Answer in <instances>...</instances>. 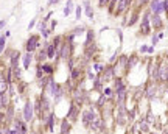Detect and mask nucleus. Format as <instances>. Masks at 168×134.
<instances>
[{"label":"nucleus","mask_w":168,"mask_h":134,"mask_svg":"<svg viewBox=\"0 0 168 134\" xmlns=\"http://www.w3.org/2000/svg\"><path fill=\"white\" fill-rule=\"evenodd\" d=\"M156 78L160 80V81H167V80H168V67L167 66H159L157 67Z\"/></svg>","instance_id":"f257e3e1"},{"label":"nucleus","mask_w":168,"mask_h":134,"mask_svg":"<svg viewBox=\"0 0 168 134\" xmlns=\"http://www.w3.org/2000/svg\"><path fill=\"white\" fill-rule=\"evenodd\" d=\"M24 119L26 122H30L31 119H33V105H31V101H26L25 103V108H24Z\"/></svg>","instance_id":"f03ea898"},{"label":"nucleus","mask_w":168,"mask_h":134,"mask_svg":"<svg viewBox=\"0 0 168 134\" xmlns=\"http://www.w3.org/2000/svg\"><path fill=\"white\" fill-rule=\"evenodd\" d=\"M95 120V114H93V111H86L84 115H83V123L86 125V126H89L90 123H92Z\"/></svg>","instance_id":"7ed1b4c3"},{"label":"nucleus","mask_w":168,"mask_h":134,"mask_svg":"<svg viewBox=\"0 0 168 134\" xmlns=\"http://www.w3.org/2000/svg\"><path fill=\"white\" fill-rule=\"evenodd\" d=\"M151 10L156 13V14H159L160 11H163V3L160 2V0H153L151 2Z\"/></svg>","instance_id":"20e7f679"},{"label":"nucleus","mask_w":168,"mask_h":134,"mask_svg":"<svg viewBox=\"0 0 168 134\" xmlns=\"http://www.w3.org/2000/svg\"><path fill=\"white\" fill-rule=\"evenodd\" d=\"M36 45H38V36H31L28 39V42H26V50L33 52L34 48H36Z\"/></svg>","instance_id":"39448f33"},{"label":"nucleus","mask_w":168,"mask_h":134,"mask_svg":"<svg viewBox=\"0 0 168 134\" xmlns=\"http://www.w3.org/2000/svg\"><path fill=\"white\" fill-rule=\"evenodd\" d=\"M148 19H149V14L146 13V14L143 16V24H142V34H148V33H149V22H148Z\"/></svg>","instance_id":"423d86ee"},{"label":"nucleus","mask_w":168,"mask_h":134,"mask_svg":"<svg viewBox=\"0 0 168 134\" xmlns=\"http://www.w3.org/2000/svg\"><path fill=\"white\" fill-rule=\"evenodd\" d=\"M112 75H114V67H107V69H104V75L101 77L103 81H107V80L112 78Z\"/></svg>","instance_id":"0eeeda50"},{"label":"nucleus","mask_w":168,"mask_h":134,"mask_svg":"<svg viewBox=\"0 0 168 134\" xmlns=\"http://www.w3.org/2000/svg\"><path fill=\"white\" fill-rule=\"evenodd\" d=\"M76 115H78V106L72 105L70 106V111H69V117L72 119V122H75V120H76Z\"/></svg>","instance_id":"6e6552de"},{"label":"nucleus","mask_w":168,"mask_h":134,"mask_svg":"<svg viewBox=\"0 0 168 134\" xmlns=\"http://www.w3.org/2000/svg\"><path fill=\"white\" fill-rule=\"evenodd\" d=\"M129 5V0H120L119 2V8H117V13H123Z\"/></svg>","instance_id":"1a4fd4ad"},{"label":"nucleus","mask_w":168,"mask_h":134,"mask_svg":"<svg viewBox=\"0 0 168 134\" xmlns=\"http://www.w3.org/2000/svg\"><path fill=\"white\" fill-rule=\"evenodd\" d=\"M84 10H86V14H87V17L92 19V17H93V11H92V6H90L89 2H84Z\"/></svg>","instance_id":"9d476101"},{"label":"nucleus","mask_w":168,"mask_h":134,"mask_svg":"<svg viewBox=\"0 0 168 134\" xmlns=\"http://www.w3.org/2000/svg\"><path fill=\"white\" fill-rule=\"evenodd\" d=\"M70 56V47L69 45H64L61 50V58H64V59H67V58Z\"/></svg>","instance_id":"9b49d317"},{"label":"nucleus","mask_w":168,"mask_h":134,"mask_svg":"<svg viewBox=\"0 0 168 134\" xmlns=\"http://www.w3.org/2000/svg\"><path fill=\"white\" fill-rule=\"evenodd\" d=\"M16 131L17 133H26V128H25V125L20 122V120H16Z\"/></svg>","instance_id":"f8f14e48"},{"label":"nucleus","mask_w":168,"mask_h":134,"mask_svg":"<svg viewBox=\"0 0 168 134\" xmlns=\"http://www.w3.org/2000/svg\"><path fill=\"white\" fill-rule=\"evenodd\" d=\"M137 126H139V129H140L142 133H148V131H149V125L145 122V120H143V122H140Z\"/></svg>","instance_id":"ddd939ff"},{"label":"nucleus","mask_w":168,"mask_h":134,"mask_svg":"<svg viewBox=\"0 0 168 134\" xmlns=\"http://www.w3.org/2000/svg\"><path fill=\"white\" fill-rule=\"evenodd\" d=\"M30 62H31V52H28L24 56V67H25V69H28V67H30Z\"/></svg>","instance_id":"4468645a"},{"label":"nucleus","mask_w":168,"mask_h":134,"mask_svg":"<svg viewBox=\"0 0 168 134\" xmlns=\"http://www.w3.org/2000/svg\"><path fill=\"white\" fill-rule=\"evenodd\" d=\"M153 24H154L156 28H159V27L162 25V20H160V17H159V14H154L153 16Z\"/></svg>","instance_id":"2eb2a0df"},{"label":"nucleus","mask_w":168,"mask_h":134,"mask_svg":"<svg viewBox=\"0 0 168 134\" xmlns=\"http://www.w3.org/2000/svg\"><path fill=\"white\" fill-rule=\"evenodd\" d=\"M154 94H156V86H149V87L146 89V97H148V98H153Z\"/></svg>","instance_id":"dca6fc26"},{"label":"nucleus","mask_w":168,"mask_h":134,"mask_svg":"<svg viewBox=\"0 0 168 134\" xmlns=\"http://www.w3.org/2000/svg\"><path fill=\"white\" fill-rule=\"evenodd\" d=\"M54 97H56V101L61 100V97H62V89H61L59 86H56V89H54Z\"/></svg>","instance_id":"f3484780"},{"label":"nucleus","mask_w":168,"mask_h":134,"mask_svg":"<svg viewBox=\"0 0 168 134\" xmlns=\"http://www.w3.org/2000/svg\"><path fill=\"white\" fill-rule=\"evenodd\" d=\"M47 123H48V129H50V131H53V114L47 115Z\"/></svg>","instance_id":"a211bd4d"},{"label":"nucleus","mask_w":168,"mask_h":134,"mask_svg":"<svg viewBox=\"0 0 168 134\" xmlns=\"http://www.w3.org/2000/svg\"><path fill=\"white\" fill-rule=\"evenodd\" d=\"M47 56L48 58H53L54 56V45H48L47 47Z\"/></svg>","instance_id":"6ab92c4d"},{"label":"nucleus","mask_w":168,"mask_h":134,"mask_svg":"<svg viewBox=\"0 0 168 134\" xmlns=\"http://www.w3.org/2000/svg\"><path fill=\"white\" fill-rule=\"evenodd\" d=\"M70 131V125L67 122H62V126H61V133H69Z\"/></svg>","instance_id":"aec40b11"},{"label":"nucleus","mask_w":168,"mask_h":134,"mask_svg":"<svg viewBox=\"0 0 168 134\" xmlns=\"http://www.w3.org/2000/svg\"><path fill=\"white\" fill-rule=\"evenodd\" d=\"M92 39H93V31H89L87 33V41H86V47L92 44Z\"/></svg>","instance_id":"412c9836"},{"label":"nucleus","mask_w":168,"mask_h":134,"mask_svg":"<svg viewBox=\"0 0 168 134\" xmlns=\"http://www.w3.org/2000/svg\"><path fill=\"white\" fill-rule=\"evenodd\" d=\"M135 62H137V58H135V56H132V58L129 59V62L126 64V67H128V69H131V67H134V64H135Z\"/></svg>","instance_id":"4be33fe9"},{"label":"nucleus","mask_w":168,"mask_h":134,"mask_svg":"<svg viewBox=\"0 0 168 134\" xmlns=\"http://www.w3.org/2000/svg\"><path fill=\"white\" fill-rule=\"evenodd\" d=\"M72 8H73V3L69 0V2H67V6H66V16L70 14V10H72Z\"/></svg>","instance_id":"5701e85b"},{"label":"nucleus","mask_w":168,"mask_h":134,"mask_svg":"<svg viewBox=\"0 0 168 134\" xmlns=\"http://www.w3.org/2000/svg\"><path fill=\"white\" fill-rule=\"evenodd\" d=\"M40 31H42V34H44V36H45V38H47V36H48V30H47V28H45V24H40Z\"/></svg>","instance_id":"b1692460"},{"label":"nucleus","mask_w":168,"mask_h":134,"mask_svg":"<svg viewBox=\"0 0 168 134\" xmlns=\"http://www.w3.org/2000/svg\"><path fill=\"white\" fill-rule=\"evenodd\" d=\"M5 39H6V36L0 38V52H3V47H5Z\"/></svg>","instance_id":"393cba45"},{"label":"nucleus","mask_w":168,"mask_h":134,"mask_svg":"<svg viewBox=\"0 0 168 134\" xmlns=\"http://www.w3.org/2000/svg\"><path fill=\"white\" fill-rule=\"evenodd\" d=\"M93 69H95V72H101V70H104L101 64H95V66H93Z\"/></svg>","instance_id":"a878e982"},{"label":"nucleus","mask_w":168,"mask_h":134,"mask_svg":"<svg viewBox=\"0 0 168 134\" xmlns=\"http://www.w3.org/2000/svg\"><path fill=\"white\" fill-rule=\"evenodd\" d=\"M162 36H163V34H159V36H154V38H153V44H154V45H156V44L159 42V39H160Z\"/></svg>","instance_id":"bb28decb"},{"label":"nucleus","mask_w":168,"mask_h":134,"mask_svg":"<svg viewBox=\"0 0 168 134\" xmlns=\"http://www.w3.org/2000/svg\"><path fill=\"white\" fill-rule=\"evenodd\" d=\"M104 95H106V97H112V89H104Z\"/></svg>","instance_id":"cd10ccee"},{"label":"nucleus","mask_w":168,"mask_h":134,"mask_svg":"<svg viewBox=\"0 0 168 134\" xmlns=\"http://www.w3.org/2000/svg\"><path fill=\"white\" fill-rule=\"evenodd\" d=\"M44 70H45L47 73H52V67H50V64H45V66H44Z\"/></svg>","instance_id":"c85d7f7f"},{"label":"nucleus","mask_w":168,"mask_h":134,"mask_svg":"<svg viewBox=\"0 0 168 134\" xmlns=\"http://www.w3.org/2000/svg\"><path fill=\"white\" fill-rule=\"evenodd\" d=\"M78 75H79V70H73L72 72V78H78Z\"/></svg>","instance_id":"c756f323"},{"label":"nucleus","mask_w":168,"mask_h":134,"mask_svg":"<svg viewBox=\"0 0 168 134\" xmlns=\"http://www.w3.org/2000/svg\"><path fill=\"white\" fill-rule=\"evenodd\" d=\"M104 101H106V95H104V97H101V98H100V101H98V105H100V106H103V105H104Z\"/></svg>","instance_id":"7c9ffc66"},{"label":"nucleus","mask_w":168,"mask_h":134,"mask_svg":"<svg viewBox=\"0 0 168 134\" xmlns=\"http://www.w3.org/2000/svg\"><path fill=\"white\" fill-rule=\"evenodd\" d=\"M162 3H163V10H165V11L168 13V0H163Z\"/></svg>","instance_id":"2f4dec72"},{"label":"nucleus","mask_w":168,"mask_h":134,"mask_svg":"<svg viewBox=\"0 0 168 134\" xmlns=\"http://www.w3.org/2000/svg\"><path fill=\"white\" fill-rule=\"evenodd\" d=\"M109 2H111V0H100V5H101V6H104V5H107Z\"/></svg>","instance_id":"473e14b6"},{"label":"nucleus","mask_w":168,"mask_h":134,"mask_svg":"<svg viewBox=\"0 0 168 134\" xmlns=\"http://www.w3.org/2000/svg\"><path fill=\"white\" fill-rule=\"evenodd\" d=\"M81 17V8H76V19Z\"/></svg>","instance_id":"72a5a7b5"},{"label":"nucleus","mask_w":168,"mask_h":134,"mask_svg":"<svg viewBox=\"0 0 168 134\" xmlns=\"http://www.w3.org/2000/svg\"><path fill=\"white\" fill-rule=\"evenodd\" d=\"M34 22H36V19H33V20L30 22V25H28V30H31V28H33V27H34Z\"/></svg>","instance_id":"f704fd0d"},{"label":"nucleus","mask_w":168,"mask_h":134,"mask_svg":"<svg viewBox=\"0 0 168 134\" xmlns=\"http://www.w3.org/2000/svg\"><path fill=\"white\" fill-rule=\"evenodd\" d=\"M5 24H6V22H5V20H0V30H2V28H3V27H5Z\"/></svg>","instance_id":"c9c22d12"},{"label":"nucleus","mask_w":168,"mask_h":134,"mask_svg":"<svg viewBox=\"0 0 168 134\" xmlns=\"http://www.w3.org/2000/svg\"><path fill=\"white\" fill-rule=\"evenodd\" d=\"M140 52H148V47H146V45H143L142 48H140Z\"/></svg>","instance_id":"e433bc0d"},{"label":"nucleus","mask_w":168,"mask_h":134,"mask_svg":"<svg viewBox=\"0 0 168 134\" xmlns=\"http://www.w3.org/2000/svg\"><path fill=\"white\" fill-rule=\"evenodd\" d=\"M148 2V0H139V3H140V5H143V3H146Z\"/></svg>","instance_id":"4c0bfd02"},{"label":"nucleus","mask_w":168,"mask_h":134,"mask_svg":"<svg viewBox=\"0 0 168 134\" xmlns=\"http://www.w3.org/2000/svg\"><path fill=\"white\" fill-rule=\"evenodd\" d=\"M56 2H58V0H50V5H54Z\"/></svg>","instance_id":"58836bf2"},{"label":"nucleus","mask_w":168,"mask_h":134,"mask_svg":"<svg viewBox=\"0 0 168 134\" xmlns=\"http://www.w3.org/2000/svg\"><path fill=\"white\" fill-rule=\"evenodd\" d=\"M163 133H168V128H167V129H163Z\"/></svg>","instance_id":"ea45409f"}]
</instances>
